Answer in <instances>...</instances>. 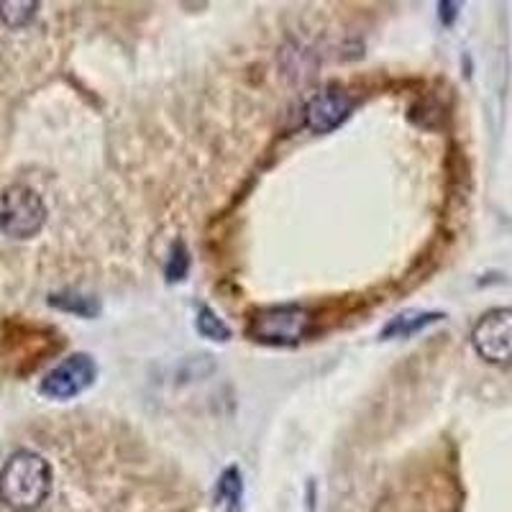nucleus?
<instances>
[{
  "label": "nucleus",
  "instance_id": "1",
  "mask_svg": "<svg viewBox=\"0 0 512 512\" xmlns=\"http://www.w3.org/2000/svg\"><path fill=\"white\" fill-rule=\"evenodd\" d=\"M52 492V466L36 451L21 448L0 469V500L13 512H34Z\"/></svg>",
  "mask_w": 512,
  "mask_h": 512
},
{
  "label": "nucleus",
  "instance_id": "2",
  "mask_svg": "<svg viewBox=\"0 0 512 512\" xmlns=\"http://www.w3.org/2000/svg\"><path fill=\"white\" fill-rule=\"evenodd\" d=\"M47 223V205L29 185H11L0 192V231L11 239H31Z\"/></svg>",
  "mask_w": 512,
  "mask_h": 512
},
{
  "label": "nucleus",
  "instance_id": "3",
  "mask_svg": "<svg viewBox=\"0 0 512 512\" xmlns=\"http://www.w3.org/2000/svg\"><path fill=\"white\" fill-rule=\"evenodd\" d=\"M310 313L300 305H274L251 315L249 336L267 346L300 344L310 331Z\"/></svg>",
  "mask_w": 512,
  "mask_h": 512
},
{
  "label": "nucleus",
  "instance_id": "4",
  "mask_svg": "<svg viewBox=\"0 0 512 512\" xmlns=\"http://www.w3.org/2000/svg\"><path fill=\"white\" fill-rule=\"evenodd\" d=\"M472 344L489 364H512V310L495 308L484 313L472 331Z\"/></svg>",
  "mask_w": 512,
  "mask_h": 512
},
{
  "label": "nucleus",
  "instance_id": "5",
  "mask_svg": "<svg viewBox=\"0 0 512 512\" xmlns=\"http://www.w3.org/2000/svg\"><path fill=\"white\" fill-rule=\"evenodd\" d=\"M98 377V367L90 354H72L64 361H59L47 377L41 379V395H47L49 400H72V397L82 395L90 384Z\"/></svg>",
  "mask_w": 512,
  "mask_h": 512
},
{
  "label": "nucleus",
  "instance_id": "6",
  "mask_svg": "<svg viewBox=\"0 0 512 512\" xmlns=\"http://www.w3.org/2000/svg\"><path fill=\"white\" fill-rule=\"evenodd\" d=\"M354 100L346 90L341 88H326L315 93L310 103L305 105V126L313 134H328L333 128H338L346 118L351 116Z\"/></svg>",
  "mask_w": 512,
  "mask_h": 512
},
{
  "label": "nucleus",
  "instance_id": "7",
  "mask_svg": "<svg viewBox=\"0 0 512 512\" xmlns=\"http://www.w3.org/2000/svg\"><path fill=\"white\" fill-rule=\"evenodd\" d=\"M446 315L443 313H415V310H408V313H400L397 318H392L387 326H384L382 338H408L413 333H420L423 328L433 326L438 320H443Z\"/></svg>",
  "mask_w": 512,
  "mask_h": 512
},
{
  "label": "nucleus",
  "instance_id": "8",
  "mask_svg": "<svg viewBox=\"0 0 512 512\" xmlns=\"http://www.w3.org/2000/svg\"><path fill=\"white\" fill-rule=\"evenodd\" d=\"M216 497L228 512H241V500H244V482H241L239 469H228V472H223L221 482H218Z\"/></svg>",
  "mask_w": 512,
  "mask_h": 512
},
{
  "label": "nucleus",
  "instance_id": "9",
  "mask_svg": "<svg viewBox=\"0 0 512 512\" xmlns=\"http://www.w3.org/2000/svg\"><path fill=\"white\" fill-rule=\"evenodd\" d=\"M39 3H0V21L11 29H21L36 16Z\"/></svg>",
  "mask_w": 512,
  "mask_h": 512
},
{
  "label": "nucleus",
  "instance_id": "10",
  "mask_svg": "<svg viewBox=\"0 0 512 512\" xmlns=\"http://www.w3.org/2000/svg\"><path fill=\"white\" fill-rule=\"evenodd\" d=\"M198 331L200 336L213 338V341H228V338H231V328H228L210 308L198 310Z\"/></svg>",
  "mask_w": 512,
  "mask_h": 512
},
{
  "label": "nucleus",
  "instance_id": "11",
  "mask_svg": "<svg viewBox=\"0 0 512 512\" xmlns=\"http://www.w3.org/2000/svg\"><path fill=\"white\" fill-rule=\"evenodd\" d=\"M52 305L54 308L70 310V313H77V315L98 313V303H95L93 297H85V295H54Z\"/></svg>",
  "mask_w": 512,
  "mask_h": 512
},
{
  "label": "nucleus",
  "instance_id": "12",
  "mask_svg": "<svg viewBox=\"0 0 512 512\" xmlns=\"http://www.w3.org/2000/svg\"><path fill=\"white\" fill-rule=\"evenodd\" d=\"M187 267H190V256H187L185 246L177 241L175 244V251H172V256H169V267H167V277L169 280H182L187 272Z\"/></svg>",
  "mask_w": 512,
  "mask_h": 512
},
{
  "label": "nucleus",
  "instance_id": "13",
  "mask_svg": "<svg viewBox=\"0 0 512 512\" xmlns=\"http://www.w3.org/2000/svg\"><path fill=\"white\" fill-rule=\"evenodd\" d=\"M438 8H441V18H443V24H451V21H454V16H456V11H454V8H456V3H441V6H438Z\"/></svg>",
  "mask_w": 512,
  "mask_h": 512
}]
</instances>
